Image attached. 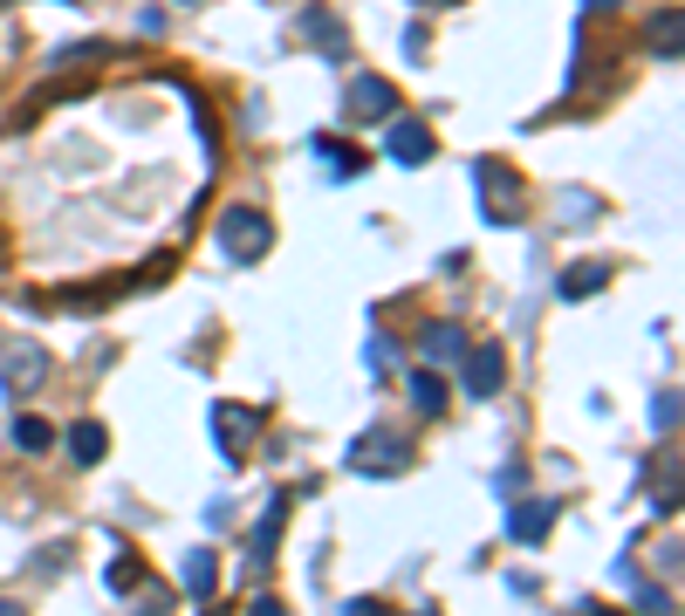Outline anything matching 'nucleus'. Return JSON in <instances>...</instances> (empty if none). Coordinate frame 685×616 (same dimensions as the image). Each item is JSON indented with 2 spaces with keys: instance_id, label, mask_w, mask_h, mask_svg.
<instances>
[{
  "instance_id": "nucleus-4",
  "label": "nucleus",
  "mask_w": 685,
  "mask_h": 616,
  "mask_svg": "<svg viewBox=\"0 0 685 616\" xmlns=\"http://www.w3.org/2000/svg\"><path fill=\"white\" fill-rule=\"evenodd\" d=\"M350 466H357V473H404V466H412V452H404V439H391V431H370V439L350 452Z\"/></svg>"
},
{
  "instance_id": "nucleus-12",
  "label": "nucleus",
  "mask_w": 685,
  "mask_h": 616,
  "mask_svg": "<svg viewBox=\"0 0 685 616\" xmlns=\"http://www.w3.org/2000/svg\"><path fill=\"white\" fill-rule=\"evenodd\" d=\"M316 151H322V158H329V165H336V178H357V171L370 165V158H364V151H357V144H336V138H316Z\"/></svg>"
},
{
  "instance_id": "nucleus-18",
  "label": "nucleus",
  "mask_w": 685,
  "mask_h": 616,
  "mask_svg": "<svg viewBox=\"0 0 685 616\" xmlns=\"http://www.w3.org/2000/svg\"><path fill=\"white\" fill-rule=\"evenodd\" d=\"M597 8H617V0H597Z\"/></svg>"
},
{
  "instance_id": "nucleus-7",
  "label": "nucleus",
  "mask_w": 685,
  "mask_h": 616,
  "mask_svg": "<svg viewBox=\"0 0 685 616\" xmlns=\"http://www.w3.org/2000/svg\"><path fill=\"white\" fill-rule=\"evenodd\" d=\"M480 192H487V205H494L500 220H515V213H521V178L507 171V165H494V158L480 165Z\"/></svg>"
},
{
  "instance_id": "nucleus-11",
  "label": "nucleus",
  "mask_w": 685,
  "mask_h": 616,
  "mask_svg": "<svg viewBox=\"0 0 685 616\" xmlns=\"http://www.w3.org/2000/svg\"><path fill=\"white\" fill-rule=\"evenodd\" d=\"M69 452H75V459H83V466H96V459H104V452H110V431H104V425H96V418H83V425H69Z\"/></svg>"
},
{
  "instance_id": "nucleus-17",
  "label": "nucleus",
  "mask_w": 685,
  "mask_h": 616,
  "mask_svg": "<svg viewBox=\"0 0 685 616\" xmlns=\"http://www.w3.org/2000/svg\"><path fill=\"white\" fill-rule=\"evenodd\" d=\"M425 8H452V0H425Z\"/></svg>"
},
{
  "instance_id": "nucleus-14",
  "label": "nucleus",
  "mask_w": 685,
  "mask_h": 616,
  "mask_svg": "<svg viewBox=\"0 0 685 616\" xmlns=\"http://www.w3.org/2000/svg\"><path fill=\"white\" fill-rule=\"evenodd\" d=\"M14 446H21V452H48V446H56V425L21 418V425H14Z\"/></svg>"
},
{
  "instance_id": "nucleus-6",
  "label": "nucleus",
  "mask_w": 685,
  "mask_h": 616,
  "mask_svg": "<svg viewBox=\"0 0 685 616\" xmlns=\"http://www.w3.org/2000/svg\"><path fill=\"white\" fill-rule=\"evenodd\" d=\"M460 370H466V391H473V398H494L507 364H500V350H494V343H473V350L460 356Z\"/></svg>"
},
{
  "instance_id": "nucleus-1",
  "label": "nucleus",
  "mask_w": 685,
  "mask_h": 616,
  "mask_svg": "<svg viewBox=\"0 0 685 616\" xmlns=\"http://www.w3.org/2000/svg\"><path fill=\"white\" fill-rule=\"evenodd\" d=\"M220 247L234 253V261H261L274 247V226L253 213V205H234V213H220Z\"/></svg>"
},
{
  "instance_id": "nucleus-3",
  "label": "nucleus",
  "mask_w": 685,
  "mask_h": 616,
  "mask_svg": "<svg viewBox=\"0 0 685 616\" xmlns=\"http://www.w3.org/2000/svg\"><path fill=\"white\" fill-rule=\"evenodd\" d=\"M350 117L357 123H377V117H391L398 110V90L385 83V75H357V83H350V103H343Z\"/></svg>"
},
{
  "instance_id": "nucleus-15",
  "label": "nucleus",
  "mask_w": 685,
  "mask_h": 616,
  "mask_svg": "<svg viewBox=\"0 0 685 616\" xmlns=\"http://www.w3.org/2000/svg\"><path fill=\"white\" fill-rule=\"evenodd\" d=\"M412 404H418V411H439V404H446L439 370H418V377H412Z\"/></svg>"
},
{
  "instance_id": "nucleus-2",
  "label": "nucleus",
  "mask_w": 685,
  "mask_h": 616,
  "mask_svg": "<svg viewBox=\"0 0 685 616\" xmlns=\"http://www.w3.org/2000/svg\"><path fill=\"white\" fill-rule=\"evenodd\" d=\"M42 377H48V350H42L35 336H14V343H0V383H8L14 398L42 391Z\"/></svg>"
},
{
  "instance_id": "nucleus-9",
  "label": "nucleus",
  "mask_w": 685,
  "mask_h": 616,
  "mask_svg": "<svg viewBox=\"0 0 685 616\" xmlns=\"http://www.w3.org/2000/svg\"><path fill=\"white\" fill-rule=\"evenodd\" d=\"M548 528H555V500H521L507 513V534H515V542H542Z\"/></svg>"
},
{
  "instance_id": "nucleus-19",
  "label": "nucleus",
  "mask_w": 685,
  "mask_h": 616,
  "mask_svg": "<svg viewBox=\"0 0 685 616\" xmlns=\"http://www.w3.org/2000/svg\"><path fill=\"white\" fill-rule=\"evenodd\" d=\"M0 8H14V0H0Z\"/></svg>"
},
{
  "instance_id": "nucleus-8",
  "label": "nucleus",
  "mask_w": 685,
  "mask_h": 616,
  "mask_svg": "<svg viewBox=\"0 0 685 616\" xmlns=\"http://www.w3.org/2000/svg\"><path fill=\"white\" fill-rule=\"evenodd\" d=\"M385 151H391V158H398V165H425V158H433V131H425V123H418V117H404V123H391V138H385Z\"/></svg>"
},
{
  "instance_id": "nucleus-16",
  "label": "nucleus",
  "mask_w": 685,
  "mask_h": 616,
  "mask_svg": "<svg viewBox=\"0 0 685 616\" xmlns=\"http://www.w3.org/2000/svg\"><path fill=\"white\" fill-rule=\"evenodd\" d=\"M213 555H186V589H192V596H213Z\"/></svg>"
},
{
  "instance_id": "nucleus-13",
  "label": "nucleus",
  "mask_w": 685,
  "mask_h": 616,
  "mask_svg": "<svg viewBox=\"0 0 685 616\" xmlns=\"http://www.w3.org/2000/svg\"><path fill=\"white\" fill-rule=\"evenodd\" d=\"M597 288H603V268H597V261H582V268H569V274H563V295H569V301L597 295Z\"/></svg>"
},
{
  "instance_id": "nucleus-5",
  "label": "nucleus",
  "mask_w": 685,
  "mask_h": 616,
  "mask_svg": "<svg viewBox=\"0 0 685 616\" xmlns=\"http://www.w3.org/2000/svg\"><path fill=\"white\" fill-rule=\"evenodd\" d=\"M213 431L226 439V459H240L253 446V431H261V411H247V404H213Z\"/></svg>"
},
{
  "instance_id": "nucleus-10",
  "label": "nucleus",
  "mask_w": 685,
  "mask_h": 616,
  "mask_svg": "<svg viewBox=\"0 0 685 616\" xmlns=\"http://www.w3.org/2000/svg\"><path fill=\"white\" fill-rule=\"evenodd\" d=\"M460 356H466V336H460L452 322H433V329H425V364H433V370L460 364Z\"/></svg>"
}]
</instances>
